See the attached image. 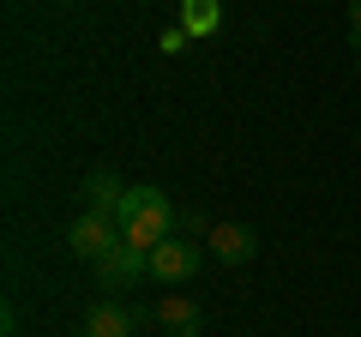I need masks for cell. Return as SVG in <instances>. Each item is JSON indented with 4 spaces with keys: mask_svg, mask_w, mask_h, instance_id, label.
<instances>
[{
    "mask_svg": "<svg viewBox=\"0 0 361 337\" xmlns=\"http://www.w3.org/2000/svg\"><path fill=\"white\" fill-rule=\"evenodd\" d=\"M139 325H145V307H139V301L103 295L97 307H90V319H85V337H133Z\"/></svg>",
    "mask_w": 361,
    "mask_h": 337,
    "instance_id": "obj_4",
    "label": "cell"
},
{
    "mask_svg": "<svg viewBox=\"0 0 361 337\" xmlns=\"http://www.w3.org/2000/svg\"><path fill=\"white\" fill-rule=\"evenodd\" d=\"M115 223H121V241H133V247L151 253V247H163L169 235H175V205H169L163 187H127Z\"/></svg>",
    "mask_w": 361,
    "mask_h": 337,
    "instance_id": "obj_1",
    "label": "cell"
},
{
    "mask_svg": "<svg viewBox=\"0 0 361 337\" xmlns=\"http://www.w3.org/2000/svg\"><path fill=\"white\" fill-rule=\"evenodd\" d=\"M151 319L163 325L169 337H199V325H205V313H199V301H187V295H163L151 307Z\"/></svg>",
    "mask_w": 361,
    "mask_h": 337,
    "instance_id": "obj_7",
    "label": "cell"
},
{
    "mask_svg": "<svg viewBox=\"0 0 361 337\" xmlns=\"http://www.w3.org/2000/svg\"><path fill=\"white\" fill-rule=\"evenodd\" d=\"M66 247H73L78 259H90V265H103L109 253L121 247V223L115 217H103V211H85V217L66 229Z\"/></svg>",
    "mask_w": 361,
    "mask_h": 337,
    "instance_id": "obj_2",
    "label": "cell"
},
{
    "mask_svg": "<svg viewBox=\"0 0 361 337\" xmlns=\"http://www.w3.org/2000/svg\"><path fill=\"white\" fill-rule=\"evenodd\" d=\"M349 37H355V49H361V0H349Z\"/></svg>",
    "mask_w": 361,
    "mask_h": 337,
    "instance_id": "obj_12",
    "label": "cell"
},
{
    "mask_svg": "<svg viewBox=\"0 0 361 337\" xmlns=\"http://www.w3.org/2000/svg\"><path fill=\"white\" fill-rule=\"evenodd\" d=\"M355 66H361V54H355Z\"/></svg>",
    "mask_w": 361,
    "mask_h": 337,
    "instance_id": "obj_14",
    "label": "cell"
},
{
    "mask_svg": "<svg viewBox=\"0 0 361 337\" xmlns=\"http://www.w3.org/2000/svg\"><path fill=\"white\" fill-rule=\"evenodd\" d=\"M217 223L205 217V211H180V235H211Z\"/></svg>",
    "mask_w": 361,
    "mask_h": 337,
    "instance_id": "obj_10",
    "label": "cell"
},
{
    "mask_svg": "<svg viewBox=\"0 0 361 337\" xmlns=\"http://www.w3.org/2000/svg\"><path fill=\"white\" fill-rule=\"evenodd\" d=\"M187 42H193V37H187V30H180V25H169L163 37H157V49H163V54H180V49H187Z\"/></svg>",
    "mask_w": 361,
    "mask_h": 337,
    "instance_id": "obj_11",
    "label": "cell"
},
{
    "mask_svg": "<svg viewBox=\"0 0 361 337\" xmlns=\"http://www.w3.org/2000/svg\"><path fill=\"white\" fill-rule=\"evenodd\" d=\"M61 6H73V0H61Z\"/></svg>",
    "mask_w": 361,
    "mask_h": 337,
    "instance_id": "obj_13",
    "label": "cell"
},
{
    "mask_svg": "<svg viewBox=\"0 0 361 337\" xmlns=\"http://www.w3.org/2000/svg\"><path fill=\"white\" fill-rule=\"evenodd\" d=\"M205 241H211V253H217L223 265H247V259L259 253V235L247 229V223H217Z\"/></svg>",
    "mask_w": 361,
    "mask_h": 337,
    "instance_id": "obj_6",
    "label": "cell"
},
{
    "mask_svg": "<svg viewBox=\"0 0 361 337\" xmlns=\"http://www.w3.org/2000/svg\"><path fill=\"white\" fill-rule=\"evenodd\" d=\"M121 199H127V181H121L115 168H90V175H85V211H103V217H115Z\"/></svg>",
    "mask_w": 361,
    "mask_h": 337,
    "instance_id": "obj_8",
    "label": "cell"
},
{
    "mask_svg": "<svg viewBox=\"0 0 361 337\" xmlns=\"http://www.w3.org/2000/svg\"><path fill=\"white\" fill-rule=\"evenodd\" d=\"M97 277H103V289H133L139 277H151V253H145V247H133V241H121L115 253L97 265Z\"/></svg>",
    "mask_w": 361,
    "mask_h": 337,
    "instance_id": "obj_5",
    "label": "cell"
},
{
    "mask_svg": "<svg viewBox=\"0 0 361 337\" xmlns=\"http://www.w3.org/2000/svg\"><path fill=\"white\" fill-rule=\"evenodd\" d=\"M199 259H205V253H199V247L187 241V235H180V241L169 235L163 247H151V277H157V283H169V289H180L187 277L199 271Z\"/></svg>",
    "mask_w": 361,
    "mask_h": 337,
    "instance_id": "obj_3",
    "label": "cell"
},
{
    "mask_svg": "<svg viewBox=\"0 0 361 337\" xmlns=\"http://www.w3.org/2000/svg\"><path fill=\"white\" fill-rule=\"evenodd\" d=\"M223 25V0H180V30L187 37H211Z\"/></svg>",
    "mask_w": 361,
    "mask_h": 337,
    "instance_id": "obj_9",
    "label": "cell"
}]
</instances>
